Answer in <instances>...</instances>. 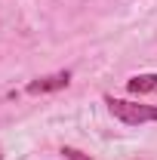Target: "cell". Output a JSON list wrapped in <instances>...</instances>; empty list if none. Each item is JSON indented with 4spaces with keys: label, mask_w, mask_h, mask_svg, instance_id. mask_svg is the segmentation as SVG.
I'll return each instance as SVG.
<instances>
[{
    "label": "cell",
    "mask_w": 157,
    "mask_h": 160,
    "mask_svg": "<svg viewBox=\"0 0 157 160\" xmlns=\"http://www.w3.org/2000/svg\"><path fill=\"white\" fill-rule=\"evenodd\" d=\"M105 105H108V111H111L120 123H126V126H139V123L157 120V108H151V105H139V102L114 99V96H105Z\"/></svg>",
    "instance_id": "1"
},
{
    "label": "cell",
    "mask_w": 157,
    "mask_h": 160,
    "mask_svg": "<svg viewBox=\"0 0 157 160\" xmlns=\"http://www.w3.org/2000/svg\"><path fill=\"white\" fill-rule=\"evenodd\" d=\"M71 83V71H59V74H49V77H37L25 86L28 96H43V92H59Z\"/></svg>",
    "instance_id": "2"
},
{
    "label": "cell",
    "mask_w": 157,
    "mask_h": 160,
    "mask_svg": "<svg viewBox=\"0 0 157 160\" xmlns=\"http://www.w3.org/2000/svg\"><path fill=\"white\" fill-rule=\"evenodd\" d=\"M126 92H129V96L157 92V74H139V77H129V80H126Z\"/></svg>",
    "instance_id": "3"
},
{
    "label": "cell",
    "mask_w": 157,
    "mask_h": 160,
    "mask_svg": "<svg viewBox=\"0 0 157 160\" xmlns=\"http://www.w3.org/2000/svg\"><path fill=\"white\" fill-rule=\"evenodd\" d=\"M62 157H68V160H89V154H80L77 148H68V145H65V148H62Z\"/></svg>",
    "instance_id": "4"
},
{
    "label": "cell",
    "mask_w": 157,
    "mask_h": 160,
    "mask_svg": "<svg viewBox=\"0 0 157 160\" xmlns=\"http://www.w3.org/2000/svg\"><path fill=\"white\" fill-rule=\"evenodd\" d=\"M0 157H3V154H0Z\"/></svg>",
    "instance_id": "5"
}]
</instances>
